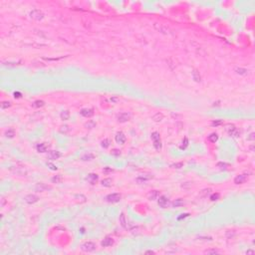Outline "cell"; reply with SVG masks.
Masks as SVG:
<instances>
[{
	"instance_id": "cell-1",
	"label": "cell",
	"mask_w": 255,
	"mask_h": 255,
	"mask_svg": "<svg viewBox=\"0 0 255 255\" xmlns=\"http://www.w3.org/2000/svg\"><path fill=\"white\" fill-rule=\"evenodd\" d=\"M151 140L154 142V146H155L156 149L161 150L162 149V141H161L160 134L158 132H154L151 134Z\"/></svg>"
},
{
	"instance_id": "cell-2",
	"label": "cell",
	"mask_w": 255,
	"mask_h": 255,
	"mask_svg": "<svg viewBox=\"0 0 255 255\" xmlns=\"http://www.w3.org/2000/svg\"><path fill=\"white\" fill-rule=\"evenodd\" d=\"M30 17L36 21H40L44 18V13L39 9H34L30 12Z\"/></svg>"
},
{
	"instance_id": "cell-3",
	"label": "cell",
	"mask_w": 255,
	"mask_h": 255,
	"mask_svg": "<svg viewBox=\"0 0 255 255\" xmlns=\"http://www.w3.org/2000/svg\"><path fill=\"white\" fill-rule=\"evenodd\" d=\"M122 196L120 193H112V194H109L106 196V200L108 202H111V203H116V202H119L121 200Z\"/></svg>"
},
{
	"instance_id": "cell-4",
	"label": "cell",
	"mask_w": 255,
	"mask_h": 255,
	"mask_svg": "<svg viewBox=\"0 0 255 255\" xmlns=\"http://www.w3.org/2000/svg\"><path fill=\"white\" fill-rule=\"evenodd\" d=\"M96 249V244L94 242H85L83 245H82V250L85 251V252H92Z\"/></svg>"
},
{
	"instance_id": "cell-5",
	"label": "cell",
	"mask_w": 255,
	"mask_h": 255,
	"mask_svg": "<svg viewBox=\"0 0 255 255\" xmlns=\"http://www.w3.org/2000/svg\"><path fill=\"white\" fill-rule=\"evenodd\" d=\"M158 203H159V205H160L161 207L165 208V207H167V206H168L169 200H168V198H167L166 196L162 195V196H160V198L158 199Z\"/></svg>"
},
{
	"instance_id": "cell-6",
	"label": "cell",
	"mask_w": 255,
	"mask_h": 255,
	"mask_svg": "<svg viewBox=\"0 0 255 255\" xmlns=\"http://www.w3.org/2000/svg\"><path fill=\"white\" fill-rule=\"evenodd\" d=\"M38 200H39V197L35 194H28V195L25 196V201H26L27 203H29V204H33V203L37 202Z\"/></svg>"
},
{
	"instance_id": "cell-7",
	"label": "cell",
	"mask_w": 255,
	"mask_h": 255,
	"mask_svg": "<svg viewBox=\"0 0 255 255\" xmlns=\"http://www.w3.org/2000/svg\"><path fill=\"white\" fill-rule=\"evenodd\" d=\"M51 189V186L43 183V182H40V183H37L35 185V190L38 191V192H42V191H45V190H49Z\"/></svg>"
},
{
	"instance_id": "cell-8",
	"label": "cell",
	"mask_w": 255,
	"mask_h": 255,
	"mask_svg": "<svg viewBox=\"0 0 255 255\" xmlns=\"http://www.w3.org/2000/svg\"><path fill=\"white\" fill-rule=\"evenodd\" d=\"M60 157H61V152L58 151V150H51V151L48 152V159L49 160L55 161V160H58Z\"/></svg>"
},
{
	"instance_id": "cell-9",
	"label": "cell",
	"mask_w": 255,
	"mask_h": 255,
	"mask_svg": "<svg viewBox=\"0 0 255 255\" xmlns=\"http://www.w3.org/2000/svg\"><path fill=\"white\" fill-rule=\"evenodd\" d=\"M227 131H228L229 135L232 136V137H234V138H238V137H239V132L237 131V129H236V128H235L233 125L229 126L228 129H227Z\"/></svg>"
},
{
	"instance_id": "cell-10",
	"label": "cell",
	"mask_w": 255,
	"mask_h": 255,
	"mask_svg": "<svg viewBox=\"0 0 255 255\" xmlns=\"http://www.w3.org/2000/svg\"><path fill=\"white\" fill-rule=\"evenodd\" d=\"M247 180V175L246 174H240V175H237L235 178H234V183L235 184H242L246 182Z\"/></svg>"
},
{
	"instance_id": "cell-11",
	"label": "cell",
	"mask_w": 255,
	"mask_h": 255,
	"mask_svg": "<svg viewBox=\"0 0 255 255\" xmlns=\"http://www.w3.org/2000/svg\"><path fill=\"white\" fill-rule=\"evenodd\" d=\"M115 139H116V142H117L118 144L124 145V144L126 143V136H125L124 133H122V132H119V133L116 135Z\"/></svg>"
},
{
	"instance_id": "cell-12",
	"label": "cell",
	"mask_w": 255,
	"mask_h": 255,
	"mask_svg": "<svg viewBox=\"0 0 255 255\" xmlns=\"http://www.w3.org/2000/svg\"><path fill=\"white\" fill-rule=\"evenodd\" d=\"M130 120V115L127 113H122L118 116V122L120 123H126Z\"/></svg>"
},
{
	"instance_id": "cell-13",
	"label": "cell",
	"mask_w": 255,
	"mask_h": 255,
	"mask_svg": "<svg viewBox=\"0 0 255 255\" xmlns=\"http://www.w3.org/2000/svg\"><path fill=\"white\" fill-rule=\"evenodd\" d=\"M87 180H88V182H89L91 184H95V183H97L99 177H98V175L95 174V173H90V174L88 175V177H87Z\"/></svg>"
},
{
	"instance_id": "cell-14",
	"label": "cell",
	"mask_w": 255,
	"mask_h": 255,
	"mask_svg": "<svg viewBox=\"0 0 255 255\" xmlns=\"http://www.w3.org/2000/svg\"><path fill=\"white\" fill-rule=\"evenodd\" d=\"M113 244H114V240L111 237H106L102 241V246L103 247H109V246H112Z\"/></svg>"
},
{
	"instance_id": "cell-15",
	"label": "cell",
	"mask_w": 255,
	"mask_h": 255,
	"mask_svg": "<svg viewBox=\"0 0 255 255\" xmlns=\"http://www.w3.org/2000/svg\"><path fill=\"white\" fill-rule=\"evenodd\" d=\"M81 115L84 116V117H87V118H90L94 115V110L93 109H83L81 111Z\"/></svg>"
},
{
	"instance_id": "cell-16",
	"label": "cell",
	"mask_w": 255,
	"mask_h": 255,
	"mask_svg": "<svg viewBox=\"0 0 255 255\" xmlns=\"http://www.w3.org/2000/svg\"><path fill=\"white\" fill-rule=\"evenodd\" d=\"M159 195H160V193H159L158 190H152V191H150V192L148 193L147 197H148L149 200H156V199H158Z\"/></svg>"
},
{
	"instance_id": "cell-17",
	"label": "cell",
	"mask_w": 255,
	"mask_h": 255,
	"mask_svg": "<svg viewBox=\"0 0 255 255\" xmlns=\"http://www.w3.org/2000/svg\"><path fill=\"white\" fill-rule=\"evenodd\" d=\"M184 204V201H183V199H182V198H177V199H175L173 202H172V206L173 207H181V206H182Z\"/></svg>"
},
{
	"instance_id": "cell-18",
	"label": "cell",
	"mask_w": 255,
	"mask_h": 255,
	"mask_svg": "<svg viewBox=\"0 0 255 255\" xmlns=\"http://www.w3.org/2000/svg\"><path fill=\"white\" fill-rule=\"evenodd\" d=\"M192 78H193V80H194L195 82H200V81H201L199 72H198L196 69H193V70H192Z\"/></svg>"
},
{
	"instance_id": "cell-19",
	"label": "cell",
	"mask_w": 255,
	"mask_h": 255,
	"mask_svg": "<svg viewBox=\"0 0 255 255\" xmlns=\"http://www.w3.org/2000/svg\"><path fill=\"white\" fill-rule=\"evenodd\" d=\"M150 178H152V175H150V174H143V175H141L140 177H138V182H146V181H148V180H150Z\"/></svg>"
},
{
	"instance_id": "cell-20",
	"label": "cell",
	"mask_w": 255,
	"mask_h": 255,
	"mask_svg": "<svg viewBox=\"0 0 255 255\" xmlns=\"http://www.w3.org/2000/svg\"><path fill=\"white\" fill-rule=\"evenodd\" d=\"M155 27L160 31V32H163V33H165V34H167V33H170L169 32V30L166 28V27H164V26H163V25H159L158 24H155Z\"/></svg>"
},
{
	"instance_id": "cell-21",
	"label": "cell",
	"mask_w": 255,
	"mask_h": 255,
	"mask_svg": "<svg viewBox=\"0 0 255 255\" xmlns=\"http://www.w3.org/2000/svg\"><path fill=\"white\" fill-rule=\"evenodd\" d=\"M60 117H61V119H62L63 121H67V120H69V118H70V112H69V111H63V112L61 113Z\"/></svg>"
},
{
	"instance_id": "cell-22",
	"label": "cell",
	"mask_w": 255,
	"mask_h": 255,
	"mask_svg": "<svg viewBox=\"0 0 255 255\" xmlns=\"http://www.w3.org/2000/svg\"><path fill=\"white\" fill-rule=\"evenodd\" d=\"M37 150L39 152H46L47 151V146L45 144H39L37 146Z\"/></svg>"
},
{
	"instance_id": "cell-23",
	"label": "cell",
	"mask_w": 255,
	"mask_h": 255,
	"mask_svg": "<svg viewBox=\"0 0 255 255\" xmlns=\"http://www.w3.org/2000/svg\"><path fill=\"white\" fill-rule=\"evenodd\" d=\"M112 182H113V181L111 180V178H105V180L102 181V185L109 187V186L112 185Z\"/></svg>"
},
{
	"instance_id": "cell-24",
	"label": "cell",
	"mask_w": 255,
	"mask_h": 255,
	"mask_svg": "<svg viewBox=\"0 0 255 255\" xmlns=\"http://www.w3.org/2000/svg\"><path fill=\"white\" fill-rule=\"evenodd\" d=\"M120 223L122 224L123 227H125V228L127 227V220H126V216L124 213H121V215H120Z\"/></svg>"
},
{
	"instance_id": "cell-25",
	"label": "cell",
	"mask_w": 255,
	"mask_h": 255,
	"mask_svg": "<svg viewBox=\"0 0 255 255\" xmlns=\"http://www.w3.org/2000/svg\"><path fill=\"white\" fill-rule=\"evenodd\" d=\"M163 119H164V115L162 113H157L154 117H152V120H154L155 122H161Z\"/></svg>"
},
{
	"instance_id": "cell-26",
	"label": "cell",
	"mask_w": 255,
	"mask_h": 255,
	"mask_svg": "<svg viewBox=\"0 0 255 255\" xmlns=\"http://www.w3.org/2000/svg\"><path fill=\"white\" fill-rule=\"evenodd\" d=\"M217 140H218V136H217V134H215V133H212L211 135L208 136V141L211 142V143H215Z\"/></svg>"
},
{
	"instance_id": "cell-27",
	"label": "cell",
	"mask_w": 255,
	"mask_h": 255,
	"mask_svg": "<svg viewBox=\"0 0 255 255\" xmlns=\"http://www.w3.org/2000/svg\"><path fill=\"white\" fill-rule=\"evenodd\" d=\"M94 156L92 155V154H86V155H84V156H82V161H92V160H94Z\"/></svg>"
},
{
	"instance_id": "cell-28",
	"label": "cell",
	"mask_w": 255,
	"mask_h": 255,
	"mask_svg": "<svg viewBox=\"0 0 255 255\" xmlns=\"http://www.w3.org/2000/svg\"><path fill=\"white\" fill-rule=\"evenodd\" d=\"M45 105V103L43 101H40V100H38V101H35L34 103L32 104V106L34 107V108H39V107H43Z\"/></svg>"
},
{
	"instance_id": "cell-29",
	"label": "cell",
	"mask_w": 255,
	"mask_h": 255,
	"mask_svg": "<svg viewBox=\"0 0 255 255\" xmlns=\"http://www.w3.org/2000/svg\"><path fill=\"white\" fill-rule=\"evenodd\" d=\"M5 136H6L7 138H9V139H12V138L15 136V131H14L13 129H9V130L5 133Z\"/></svg>"
},
{
	"instance_id": "cell-30",
	"label": "cell",
	"mask_w": 255,
	"mask_h": 255,
	"mask_svg": "<svg viewBox=\"0 0 255 255\" xmlns=\"http://www.w3.org/2000/svg\"><path fill=\"white\" fill-rule=\"evenodd\" d=\"M52 182H55V183H59V182H62V175H61V174H58V175H56V176L52 177Z\"/></svg>"
},
{
	"instance_id": "cell-31",
	"label": "cell",
	"mask_w": 255,
	"mask_h": 255,
	"mask_svg": "<svg viewBox=\"0 0 255 255\" xmlns=\"http://www.w3.org/2000/svg\"><path fill=\"white\" fill-rule=\"evenodd\" d=\"M217 166H218L220 169H227V167L229 166V164H226V163H218V164H217Z\"/></svg>"
},
{
	"instance_id": "cell-32",
	"label": "cell",
	"mask_w": 255,
	"mask_h": 255,
	"mask_svg": "<svg viewBox=\"0 0 255 255\" xmlns=\"http://www.w3.org/2000/svg\"><path fill=\"white\" fill-rule=\"evenodd\" d=\"M101 145H102V146H103V147L107 148V147L110 146V141H109L108 139H106V140H104V141H102Z\"/></svg>"
},
{
	"instance_id": "cell-33",
	"label": "cell",
	"mask_w": 255,
	"mask_h": 255,
	"mask_svg": "<svg viewBox=\"0 0 255 255\" xmlns=\"http://www.w3.org/2000/svg\"><path fill=\"white\" fill-rule=\"evenodd\" d=\"M187 146H188V140H187V138H184L183 142H182V145L181 146V149H184Z\"/></svg>"
},
{
	"instance_id": "cell-34",
	"label": "cell",
	"mask_w": 255,
	"mask_h": 255,
	"mask_svg": "<svg viewBox=\"0 0 255 255\" xmlns=\"http://www.w3.org/2000/svg\"><path fill=\"white\" fill-rule=\"evenodd\" d=\"M69 131H70V129H69V127H68V126H62V127H61V129H60V132H61V133H64V134L68 133Z\"/></svg>"
},
{
	"instance_id": "cell-35",
	"label": "cell",
	"mask_w": 255,
	"mask_h": 255,
	"mask_svg": "<svg viewBox=\"0 0 255 255\" xmlns=\"http://www.w3.org/2000/svg\"><path fill=\"white\" fill-rule=\"evenodd\" d=\"M236 71H237V73L238 74H240V75H246L247 74V70L246 69H242V68H239V69H236Z\"/></svg>"
},
{
	"instance_id": "cell-36",
	"label": "cell",
	"mask_w": 255,
	"mask_h": 255,
	"mask_svg": "<svg viewBox=\"0 0 255 255\" xmlns=\"http://www.w3.org/2000/svg\"><path fill=\"white\" fill-rule=\"evenodd\" d=\"M223 124V122L221 121V120H217V121H213L212 123H211V125L213 126V127H217V126H220V125H222Z\"/></svg>"
},
{
	"instance_id": "cell-37",
	"label": "cell",
	"mask_w": 255,
	"mask_h": 255,
	"mask_svg": "<svg viewBox=\"0 0 255 255\" xmlns=\"http://www.w3.org/2000/svg\"><path fill=\"white\" fill-rule=\"evenodd\" d=\"M10 106H11L10 102H3V103L1 104V108H2V109H6V108H8V107H10Z\"/></svg>"
},
{
	"instance_id": "cell-38",
	"label": "cell",
	"mask_w": 255,
	"mask_h": 255,
	"mask_svg": "<svg viewBox=\"0 0 255 255\" xmlns=\"http://www.w3.org/2000/svg\"><path fill=\"white\" fill-rule=\"evenodd\" d=\"M183 164L182 163H177V164H171V167H174V168H181L182 167Z\"/></svg>"
},
{
	"instance_id": "cell-39",
	"label": "cell",
	"mask_w": 255,
	"mask_h": 255,
	"mask_svg": "<svg viewBox=\"0 0 255 255\" xmlns=\"http://www.w3.org/2000/svg\"><path fill=\"white\" fill-rule=\"evenodd\" d=\"M219 198V194L218 193H213L211 196H210V199L212 200V201H215V200H217Z\"/></svg>"
},
{
	"instance_id": "cell-40",
	"label": "cell",
	"mask_w": 255,
	"mask_h": 255,
	"mask_svg": "<svg viewBox=\"0 0 255 255\" xmlns=\"http://www.w3.org/2000/svg\"><path fill=\"white\" fill-rule=\"evenodd\" d=\"M47 165L50 167V169H52V170H57V169H58V167H57L56 165H54L53 164H51V163H48Z\"/></svg>"
},
{
	"instance_id": "cell-41",
	"label": "cell",
	"mask_w": 255,
	"mask_h": 255,
	"mask_svg": "<svg viewBox=\"0 0 255 255\" xmlns=\"http://www.w3.org/2000/svg\"><path fill=\"white\" fill-rule=\"evenodd\" d=\"M204 253H206V254H216V253H218V251L215 250V249H213V250H206Z\"/></svg>"
},
{
	"instance_id": "cell-42",
	"label": "cell",
	"mask_w": 255,
	"mask_h": 255,
	"mask_svg": "<svg viewBox=\"0 0 255 255\" xmlns=\"http://www.w3.org/2000/svg\"><path fill=\"white\" fill-rule=\"evenodd\" d=\"M112 154L115 155V156H120V155H121V151H120L119 149H114V150L112 151Z\"/></svg>"
},
{
	"instance_id": "cell-43",
	"label": "cell",
	"mask_w": 255,
	"mask_h": 255,
	"mask_svg": "<svg viewBox=\"0 0 255 255\" xmlns=\"http://www.w3.org/2000/svg\"><path fill=\"white\" fill-rule=\"evenodd\" d=\"M14 97H15L16 99H19V98L22 97V94H21L20 92H15V93H14Z\"/></svg>"
},
{
	"instance_id": "cell-44",
	"label": "cell",
	"mask_w": 255,
	"mask_h": 255,
	"mask_svg": "<svg viewBox=\"0 0 255 255\" xmlns=\"http://www.w3.org/2000/svg\"><path fill=\"white\" fill-rule=\"evenodd\" d=\"M189 214L188 213H184V214H182V216H180V217H177V220H181V219H182V218H185V217H187Z\"/></svg>"
},
{
	"instance_id": "cell-45",
	"label": "cell",
	"mask_w": 255,
	"mask_h": 255,
	"mask_svg": "<svg viewBox=\"0 0 255 255\" xmlns=\"http://www.w3.org/2000/svg\"><path fill=\"white\" fill-rule=\"evenodd\" d=\"M103 171H104L105 173H108V172H112L113 169H112V168H109V167H105V168L103 169Z\"/></svg>"
},
{
	"instance_id": "cell-46",
	"label": "cell",
	"mask_w": 255,
	"mask_h": 255,
	"mask_svg": "<svg viewBox=\"0 0 255 255\" xmlns=\"http://www.w3.org/2000/svg\"><path fill=\"white\" fill-rule=\"evenodd\" d=\"M90 125H91V124H86V127H90ZM94 126H95V123H93V124H92V128H93Z\"/></svg>"
},
{
	"instance_id": "cell-47",
	"label": "cell",
	"mask_w": 255,
	"mask_h": 255,
	"mask_svg": "<svg viewBox=\"0 0 255 255\" xmlns=\"http://www.w3.org/2000/svg\"><path fill=\"white\" fill-rule=\"evenodd\" d=\"M146 254H147V253H151V254H155V252H154V251H146Z\"/></svg>"
},
{
	"instance_id": "cell-48",
	"label": "cell",
	"mask_w": 255,
	"mask_h": 255,
	"mask_svg": "<svg viewBox=\"0 0 255 255\" xmlns=\"http://www.w3.org/2000/svg\"><path fill=\"white\" fill-rule=\"evenodd\" d=\"M4 203H5V199H4V198H2V206L4 205Z\"/></svg>"
}]
</instances>
